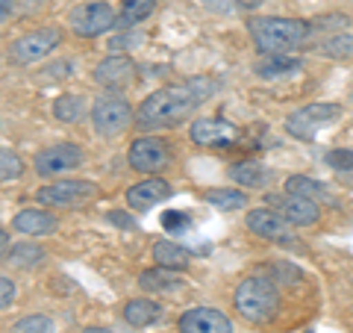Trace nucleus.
<instances>
[{"mask_svg": "<svg viewBox=\"0 0 353 333\" xmlns=\"http://www.w3.org/2000/svg\"><path fill=\"white\" fill-rule=\"evenodd\" d=\"M248 230L256 233L259 239L277 242V245H285V248H294L297 245L294 225H289V221H285L280 213H274L271 207L250 209V213H248Z\"/></svg>", "mask_w": 353, "mask_h": 333, "instance_id": "nucleus-8", "label": "nucleus"}, {"mask_svg": "<svg viewBox=\"0 0 353 333\" xmlns=\"http://www.w3.org/2000/svg\"><path fill=\"white\" fill-rule=\"evenodd\" d=\"M57 330V325H53V318L48 316H24V318H18L15 325H12V333H53Z\"/></svg>", "mask_w": 353, "mask_h": 333, "instance_id": "nucleus-28", "label": "nucleus"}, {"mask_svg": "<svg viewBox=\"0 0 353 333\" xmlns=\"http://www.w3.org/2000/svg\"><path fill=\"white\" fill-rule=\"evenodd\" d=\"M233 304H236V313L250 321V325H265L277 316V307H280V292L277 286L265 277H245L239 286H236V295H233Z\"/></svg>", "mask_w": 353, "mask_h": 333, "instance_id": "nucleus-3", "label": "nucleus"}, {"mask_svg": "<svg viewBox=\"0 0 353 333\" xmlns=\"http://www.w3.org/2000/svg\"><path fill=\"white\" fill-rule=\"evenodd\" d=\"M132 74H136V65L130 57H106L94 68V80L106 88H124L132 80Z\"/></svg>", "mask_w": 353, "mask_h": 333, "instance_id": "nucleus-16", "label": "nucleus"}, {"mask_svg": "<svg viewBox=\"0 0 353 333\" xmlns=\"http://www.w3.org/2000/svg\"><path fill=\"white\" fill-rule=\"evenodd\" d=\"M341 118V106L339 104H309L301 106L297 113L285 118V133L301 142H312L318 136V130L330 127L333 121Z\"/></svg>", "mask_w": 353, "mask_h": 333, "instance_id": "nucleus-4", "label": "nucleus"}, {"mask_svg": "<svg viewBox=\"0 0 353 333\" xmlns=\"http://www.w3.org/2000/svg\"><path fill=\"white\" fill-rule=\"evenodd\" d=\"M327 165L330 169H336V171H353V151L347 148H336V151H330L327 153Z\"/></svg>", "mask_w": 353, "mask_h": 333, "instance_id": "nucleus-31", "label": "nucleus"}, {"mask_svg": "<svg viewBox=\"0 0 353 333\" xmlns=\"http://www.w3.org/2000/svg\"><path fill=\"white\" fill-rule=\"evenodd\" d=\"M6 251H9V236H6V230L0 227V257H3Z\"/></svg>", "mask_w": 353, "mask_h": 333, "instance_id": "nucleus-36", "label": "nucleus"}, {"mask_svg": "<svg viewBox=\"0 0 353 333\" xmlns=\"http://www.w3.org/2000/svg\"><path fill=\"white\" fill-rule=\"evenodd\" d=\"M12 301H15V283L9 280V277L0 274V310L9 307Z\"/></svg>", "mask_w": 353, "mask_h": 333, "instance_id": "nucleus-33", "label": "nucleus"}, {"mask_svg": "<svg viewBox=\"0 0 353 333\" xmlns=\"http://www.w3.org/2000/svg\"><path fill=\"white\" fill-rule=\"evenodd\" d=\"M183 280L176 277L174 269H165V265H157V269H148V272H141L139 277V286L141 289H148V292H168V289H176Z\"/></svg>", "mask_w": 353, "mask_h": 333, "instance_id": "nucleus-22", "label": "nucleus"}, {"mask_svg": "<svg viewBox=\"0 0 353 333\" xmlns=\"http://www.w3.org/2000/svg\"><path fill=\"white\" fill-rule=\"evenodd\" d=\"M136 118L132 106L124 101V97L115 95H101L92 106V124L97 130V136H118L130 127V121Z\"/></svg>", "mask_w": 353, "mask_h": 333, "instance_id": "nucleus-5", "label": "nucleus"}, {"mask_svg": "<svg viewBox=\"0 0 353 333\" xmlns=\"http://www.w3.org/2000/svg\"><path fill=\"white\" fill-rule=\"evenodd\" d=\"M62 41V32L57 27H41V30H32L27 36H21L12 41V48H9V59L15 65H32L39 62L41 57H48L53 48H59Z\"/></svg>", "mask_w": 353, "mask_h": 333, "instance_id": "nucleus-7", "label": "nucleus"}, {"mask_svg": "<svg viewBox=\"0 0 353 333\" xmlns=\"http://www.w3.org/2000/svg\"><path fill=\"white\" fill-rule=\"evenodd\" d=\"M153 9H157V0H124V12L118 15L115 27H121V30L136 27L148 15H153Z\"/></svg>", "mask_w": 353, "mask_h": 333, "instance_id": "nucleus-24", "label": "nucleus"}, {"mask_svg": "<svg viewBox=\"0 0 353 333\" xmlns=\"http://www.w3.org/2000/svg\"><path fill=\"white\" fill-rule=\"evenodd\" d=\"M165 198H171V186L165 183L162 177H148V180H141V183L127 189V204L132 209H148L153 204L165 201Z\"/></svg>", "mask_w": 353, "mask_h": 333, "instance_id": "nucleus-15", "label": "nucleus"}, {"mask_svg": "<svg viewBox=\"0 0 353 333\" xmlns=\"http://www.w3.org/2000/svg\"><path fill=\"white\" fill-rule=\"evenodd\" d=\"M83 333H112V330H106V327H85Z\"/></svg>", "mask_w": 353, "mask_h": 333, "instance_id": "nucleus-37", "label": "nucleus"}, {"mask_svg": "<svg viewBox=\"0 0 353 333\" xmlns=\"http://www.w3.org/2000/svg\"><path fill=\"white\" fill-rule=\"evenodd\" d=\"M109 221H115V225L127 227V230H136V225H132V218H124V216L118 213V209H112V213H109Z\"/></svg>", "mask_w": 353, "mask_h": 333, "instance_id": "nucleus-34", "label": "nucleus"}, {"mask_svg": "<svg viewBox=\"0 0 353 333\" xmlns=\"http://www.w3.org/2000/svg\"><path fill=\"white\" fill-rule=\"evenodd\" d=\"M321 53L330 59H353V36L347 32H336L321 44Z\"/></svg>", "mask_w": 353, "mask_h": 333, "instance_id": "nucleus-27", "label": "nucleus"}, {"mask_svg": "<svg viewBox=\"0 0 353 333\" xmlns=\"http://www.w3.org/2000/svg\"><path fill=\"white\" fill-rule=\"evenodd\" d=\"M230 177L239 183V186H245V189H262V186H268L271 183V171L265 169V165L259 162H236L233 165V171H230Z\"/></svg>", "mask_w": 353, "mask_h": 333, "instance_id": "nucleus-20", "label": "nucleus"}, {"mask_svg": "<svg viewBox=\"0 0 353 333\" xmlns=\"http://www.w3.org/2000/svg\"><path fill=\"white\" fill-rule=\"evenodd\" d=\"M180 330L183 333H233V321L221 310L194 307L180 316Z\"/></svg>", "mask_w": 353, "mask_h": 333, "instance_id": "nucleus-14", "label": "nucleus"}, {"mask_svg": "<svg viewBox=\"0 0 353 333\" xmlns=\"http://www.w3.org/2000/svg\"><path fill=\"white\" fill-rule=\"evenodd\" d=\"M80 162H83V151L71 145V142H59V145H53V148H44L36 157V171L44 177H53V174L77 169Z\"/></svg>", "mask_w": 353, "mask_h": 333, "instance_id": "nucleus-13", "label": "nucleus"}, {"mask_svg": "<svg viewBox=\"0 0 353 333\" xmlns=\"http://www.w3.org/2000/svg\"><path fill=\"white\" fill-rule=\"evenodd\" d=\"M248 30L262 53H292L312 36V24L297 18H256Z\"/></svg>", "mask_w": 353, "mask_h": 333, "instance_id": "nucleus-2", "label": "nucleus"}, {"mask_svg": "<svg viewBox=\"0 0 353 333\" xmlns=\"http://www.w3.org/2000/svg\"><path fill=\"white\" fill-rule=\"evenodd\" d=\"M215 88L218 83L209 80V77H194V80H185L180 86L159 88V92L148 95L136 109V124L141 130H162L183 124Z\"/></svg>", "mask_w": 353, "mask_h": 333, "instance_id": "nucleus-1", "label": "nucleus"}, {"mask_svg": "<svg viewBox=\"0 0 353 333\" xmlns=\"http://www.w3.org/2000/svg\"><path fill=\"white\" fill-rule=\"evenodd\" d=\"M71 27L77 36H83V39H94V36H101V32L106 30H112L115 27V9L103 3V0H94V3H83V6H77L71 9Z\"/></svg>", "mask_w": 353, "mask_h": 333, "instance_id": "nucleus-10", "label": "nucleus"}, {"mask_svg": "<svg viewBox=\"0 0 353 333\" xmlns=\"http://www.w3.org/2000/svg\"><path fill=\"white\" fill-rule=\"evenodd\" d=\"M159 316H162V307L157 301H150V298H132L124 307V318L132 327H145L150 321H157Z\"/></svg>", "mask_w": 353, "mask_h": 333, "instance_id": "nucleus-21", "label": "nucleus"}, {"mask_svg": "<svg viewBox=\"0 0 353 333\" xmlns=\"http://www.w3.org/2000/svg\"><path fill=\"white\" fill-rule=\"evenodd\" d=\"M44 260V251L39 245H15L9 251V263L21 265V269H32V265H39Z\"/></svg>", "mask_w": 353, "mask_h": 333, "instance_id": "nucleus-29", "label": "nucleus"}, {"mask_svg": "<svg viewBox=\"0 0 353 333\" xmlns=\"http://www.w3.org/2000/svg\"><path fill=\"white\" fill-rule=\"evenodd\" d=\"M97 195V186L92 180H59L39 189V204L57 207V209H77L85 207Z\"/></svg>", "mask_w": 353, "mask_h": 333, "instance_id": "nucleus-6", "label": "nucleus"}, {"mask_svg": "<svg viewBox=\"0 0 353 333\" xmlns=\"http://www.w3.org/2000/svg\"><path fill=\"white\" fill-rule=\"evenodd\" d=\"M130 165L136 171H145V174H157L168 165L171 153H168V145L157 136H141L130 145V153H127Z\"/></svg>", "mask_w": 353, "mask_h": 333, "instance_id": "nucleus-11", "label": "nucleus"}, {"mask_svg": "<svg viewBox=\"0 0 353 333\" xmlns=\"http://www.w3.org/2000/svg\"><path fill=\"white\" fill-rule=\"evenodd\" d=\"M21 174H24V160H21L15 151L0 148V183L15 180V177H21Z\"/></svg>", "mask_w": 353, "mask_h": 333, "instance_id": "nucleus-30", "label": "nucleus"}, {"mask_svg": "<svg viewBox=\"0 0 353 333\" xmlns=\"http://www.w3.org/2000/svg\"><path fill=\"white\" fill-rule=\"evenodd\" d=\"M153 260H157V265H165V269H185L189 265V260H192V254L185 251V248H180L176 242H157L153 245Z\"/></svg>", "mask_w": 353, "mask_h": 333, "instance_id": "nucleus-23", "label": "nucleus"}, {"mask_svg": "<svg viewBox=\"0 0 353 333\" xmlns=\"http://www.w3.org/2000/svg\"><path fill=\"white\" fill-rule=\"evenodd\" d=\"M297 71H301V62L292 59L289 53H265L256 62V74L265 77V80H277V77H289Z\"/></svg>", "mask_w": 353, "mask_h": 333, "instance_id": "nucleus-19", "label": "nucleus"}, {"mask_svg": "<svg viewBox=\"0 0 353 333\" xmlns=\"http://www.w3.org/2000/svg\"><path fill=\"white\" fill-rule=\"evenodd\" d=\"M162 227L168 230V233H180L189 227V216L185 213H176V209H171V213H165L162 216Z\"/></svg>", "mask_w": 353, "mask_h": 333, "instance_id": "nucleus-32", "label": "nucleus"}, {"mask_svg": "<svg viewBox=\"0 0 353 333\" xmlns=\"http://www.w3.org/2000/svg\"><path fill=\"white\" fill-rule=\"evenodd\" d=\"M189 136L194 145L203 148H227L239 139V127L227 118H194V124L189 130Z\"/></svg>", "mask_w": 353, "mask_h": 333, "instance_id": "nucleus-12", "label": "nucleus"}, {"mask_svg": "<svg viewBox=\"0 0 353 333\" xmlns=\"http://www.w3.org/2000/svg\"><path fill=\"white\" fill-rule=\"evenodd\" d=\"M285 192H297V195H303L315 204H339V198L330 192V186L312 180V177H303V174L289 177V180H285Z\"/></svg>", "mask_w": 353, "mask_h": 333, "instance_id": "nucleus-18", "label": "nucleus"}, {"mask_svg": "<svg viewBox=\"0 0 353 333\" xmlns=\"http://www.w3.org/2000/svg\"><path fill=\"white\" fill-rule=\"evenodd\" d=\"M265 204H268L274 213H280L294 227H309V225H315V221L321 218V204L309 201V198L297 195V192L265 195Z\"/></svg>", "mask_w": 353, "mask_h": 333, "instance_id": "nucleus-9", "label": "nucleus"}, {"mask_svg": "<svg viewBox=\"0 0 353 333\" xmlns=\"http://www.w3.org/2000/svg\"><path fill=\"white\" fill-rule=\"evenodd\" d=\"M206 201L227 213V209H245L248 207V195L239 192V189H209Z\"/></svg>", "mask_w": 353, "mask_h": 333, "instance_id": "nucleus-26", "label": "nucleus"}, {"mask_svg": "<svg viewBox=\"0 0 353 333\" xmlns=\"http://www.w3.org/2000/svg\"><path fill=\"white\" fill-rule=\"evenodd\" d=\"M53 115L65 124H74V121H80L85 115V97L80 95H62L57 97V104H53Z\"/></svg>", "mask_w": 353, "mask_h": 333, "instance_id": "nucleus-25", "label": "nucleus"}, {"mask_svg": "<svg viewBox=\"0 0 353 333\" xmlns=\"http://www.w3.org/2000/svg\"><path fill=\"white\" fill-rule=\"evenodd\" d=\"M9 9H12V0H0V24L9 18Z\"/></svg>", "mask_w": 353, "mask_h": 333, "instance_id": "nucleus-35", "label": "nucleus"}, {"mask_svg": "<svg viewBox=\"0 0 353 333\" xmlns=\"http://www.w3.org/2000/svg\"><path fill=\"white\" fill-rule=\"evenodd\" d=\"M59 221L53 218L44 209H21V213L12 218V227L18 233H27V236H48V233L57 230Z\"/></svg>", "mask_w": 353, "mask_h": 333, "instance_id": "nucleus-17", "label": "nucleus"}]
</instances>
